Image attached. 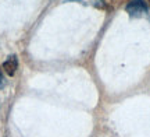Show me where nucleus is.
Here are the masks:
<instances>
[{"label": "nucleus", "mask_w": 150, "mask_h": 137, "mask_svg": "<svg viewBox=\"0 0 150 137\" xmlns=\"http://www.w3.org/2000/svg\"><path fill=\"white\" fill-rule=\"evenodd\" d=\"M93 4L96 6V7H104V3H103V0H95V1H93Z\"/></svg>", "instance_id": "obj_4"}, {"label": "nucleus", "mask_w": 150, "mask_h": 137, "mask_svg": "<svg viewBox=\"0 0 150 137\" xmlns=\"http://www.w3.org/2000/svg\"><path fill=\"white\" fill-rule=\"evenodd\" d=\"M17 69H18V59L16 55H11L7 57V60L3 63V70L8 74V76H14Z\"/></svg>", "instance_id": "obj_2"}, {"label": "nucleus", "mask_w": 150, "mask_h": 137, "mask_svg": "<svg viewBox=\"0 0 150 137\" xmlns=\"http://www.w3.org/2000/svg\"><path fill=\"white\" fill-rule=\"evenodd\" d=\"M125 10L131 17H143L147 14L149 7L146 4V1H143V0H132V1H129L127 4Z\"/></svg>", "instance_id": "obj_1"}, {"label": "nucleus", "mask_w": 150, "mask_h": 137, "mask_svg": "<svg viewBox=\"0 0 150 137\" xmlns=\"http://www.w3.org/2000/svg\"><path fill=\"white\" fill-rule=\"evenodd\" d=\"M6 84H7V81H6L4 76H3V73H1V70H0V90H1V88H4Z\"/></svg>", "instance_id": "obj_3"}, {"label": "nucleus", "mask_w": 150, "mask_h": 137, "mask_svg": "<svg viewBox=\"0 0 150 137\" xmlns=\"http://www.w3.org/2000/svg\"><path fill=\"white\" fill-rule=\"evenodd\" d=\"M149 3H150V0H149Z\"/></svg>", "instance_id": "obj_5"}]
</instances>
